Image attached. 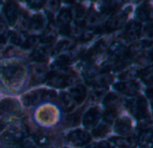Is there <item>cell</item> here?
I'll return each mask as SVG.
<instances>
[{
  "label": "cell",
  "mask_w": 153,
  "mask_h": 148,
  "mask_svg": "<svg viewBox=\"0 0 153 148\" xmlns=\"http://www.w3.org/2000/svg\"><path fill=\"white\" fill-rule=\"evenodd\" d=\"M0 76L9 84L16 85L24 79L25 67L18 62L0 64Z\"/></svg>",
  "instance_id": "1"
},
{
  "label": "cell",
  "mask_w": 153,
  "mask_h": 148,
  "mask_svg": "<svg viewBox=\"0 0 153 148\" xmlns=\"http://www.w3.org/2000/svg\"><path fill=\"white\" fill-rule=\"evenodd\" d=\"M76 80L75 75L64 71H55L48 76V84L54 88H65L72 85Z\"/></svg>",
  "instance_id": "2"
},
{
  "label": "cell",
  "mask_w": 153,
  "mask_h": 148,
  "mask_svg": "<svg viewBox=\"0 0 153 148\" xmlns=\"http://www.w3.org/2000/svg\"><path fill=\"white\" fill-rule=\"evenodd\" d=\"M126 103L127 108L138 120L148 117L147 102L143 96H137L135 98L128 100Z\"/></svg>",
  "instance_id": "3"
},
{
  "label": "cell",
  "mask_w": 153,
  "mask_h": 148,
  "mask_svg": "<svg viewBox=\"0 0 153 148\" xmlns=\"http://www.w3.org/2000/svg\"><path fill=\"white\" fill-rule=\"evenodd\" d=\"M129 8L126 9L125 11H119L116 13H114L108 21L106 24V29L108 31L116 30L117 29H120L126 22L127 16H128V10Z\"/></svg>",
  "instance_id": "4"
},
{
  "label": "cell",
  "mask_w": 153,
  "mask_h": 148,
  "mask_svg": "<svg viewBox=\"0 0 153 148\" xmlns=\"http://www.w3.org/2000/svg\"><path fill=\"white\" fill-rule=\"evenodd\" d=\"M67 140L74 146L82 147L87 145L91 141V136L89 135V133L83 130H77L70 132L67 135Z\"/></svg>",
  "instance_id": "5"
},
{
  "label": "cell",
  "mask_w": 153,
  "mask_h": 148,
  "mask_svg": "<svg viewBox=\"0 0 153 148\" xmlns=\"http://www.w3.org/2000/svg\"><path fill=\"white\" fill-rule=\"evenodd\" d=\"M47 90L39 89L27 93L22 96V101L25 105H34L42 101H46Z\"/></svg>",
  "instance_id": "6"
},
{
  "label": "cell",
  "mask_w": 153,
  "mask_h": 148,
  "mask_svg": "<svg viewBox=\"0 0 153 148\" xmlns=\"http://www.w3.org/2000/svg\"><path fill=\"white\" fill-rule=\"evenodd\" d=\"M71 15L68 10L63 9L60 11L57 17V25L60 29V32L62 34H69L71 31L70 22H71Z\"/></svg>",
  "instance_id": "7"
},
{
  "label": "cell",
  "mask_w": 153,
  "mask_h": 148,
  "mask_svg": "<svg viewBox=\"0 0 153 148\" xmlns=\"http://www.w3.org/2000/svg\"><path fill=\"white\" fill-rule=\"evenodd\" d=\"M4 13L10 26H13L18 19V6L14 2H8L4 6Z\"/></svg>",
  "instance_id": "8"
},
{
  "label": "cell",
  "mask_w": 153,
  "mask_h": 148,
  "mask_svg": "<svg viewBox=\"0 0 153 148\" xmlns=\"http://www.w3.org/2000/svg\"><path fill=\"white\" fill-rule=\"evenodd\" d=\"M114 87L118 92H120L124 95H126V96H130L136 95L139 90V86L134 81L118 82V83L115 84Z\"/></svg>",
  "instance_id": "9"
},
{
  "label": "cell",
  "mask_w": 153,
  "mask_h": 148,
  "mask_svg": "<svg viewBox=\"0 0 153 148\" xmlns=\"http://www.w3.org/2000/svg\"><path fill=\"white\" fill-rule=\"evenodd\" d=\"M126 54V51L125 46L118 42L113 43L109 47V57L115 64L119 63L125 57Z\"/></svg>",
  "instance_id": "10"
},
{
  "label": "cell",
  "mask_w": 153,
  "mask_h": 148,
  "mask_svg": "<svg viewBox=\"0 0 153 148\" xmlns=\"http://www.w3.org/2000/svg\"><path fill=\"white\" fill-rule=\"evenodd\" d=\"M48 68L43 64H38L32 67V81L34 83H42L43 81L47 80L48 76Z\"/></svg>",
  "instance_id": "11"
},
{
  "label": "cell",
  "mask_w": 153,
  "mask_h": 148,
  "mask_svg": "<svg viewBox=\"0 0 153 148\" xmlns=\"http://www.w3.org/2000/svg\"><path fill=\"white\" fill-rule=\"evenodd\" d=\"M115 130L117 134L121 136H129L132 133V121L127 117L119 119L116 125Z\"/></svg>",
  "instance_id": "12"
},
{
  "label": "cell",
  "mask_w": 153,
  "mask_h": 148,
  "mask_svg": "<svg viewBox=\"0 0 153 148\" xmlns=\"http://www.w3.org/2000/svg\"><path fill=\"white\" fill-rule=\"evenodd\" d=\"M100 119V111L97 107L91 108L84 115L82 123L86 128H91L94 126Z\"/></svg>",
  "instance_id": "13"
},
{
  "label": "cell",
  "mask_w": 153,
  "mask_h": 148,
  "mask_svg": "<svg viewBox=\"0 0 153 148\" xmlns=\"http://www.w3.org/2000/svg\"><path fill=\"white\" fill-rule=\"evenodd\" d=\"M20 109L18 102L13 99H4L0 103V115L1 114H8L14 113L18 112Z\"/></svg>",
  "instance_id": "14"
},
{
  "label": "cell",
  "mask_w": 153,
  "mask_h": 148,
  "mask_svg": "<svg viewBox=\"0 0 153 148\" xmlns=\"http://www.w3.org/2000/svg\"><path fill=\"white\" fill-rule=\"evenodd\" d=\"M46 28V19L42 14H36L29 21V29L33 32H39Z\"/></svg>",
  "instance_id": "15"
},
{
  "label": "cell",
  "mask_w": 153,
  "mask_h": 148,
  "mask_svg": "<svg viewBox=\"0 0 153 148\" xmlns=\"http://www.w3.org/2000/svg\"><path fill=\"white\" fill-rule=\"evenodd\" d=\"M141 34V24L136 21H133L129 23V25L126 27L125 31V37L127 38V40H136L139 38Z\"/></svg>",
  "instance_id": "16"
},
{
  "label": "cell",
  "mask_w": 153,
  "mask_h": 148,
  "mask_svg": "<svg viewBox=\"0 0 153 148\" xmlns=\"http://www.w3.org/2000/svg\"><path fill=\"white\" fill-rule=\"evenodd\" d=\"M70 95H71L70 96L74 99V102H76L78 104H81L86 98L87 90H86L84 86H82V85H76V86H74V88H71Z\"/></svg>",
  "instance_id": "17"
},
{
  "label": "cell",
  "mask_w": 153,
  "mask_h": 148,
  "mask_svg": "<svg viewBox=\"0 0 153 148\" xmlns=\"http://www.w3.org/2000/svg\"><path fill=\"white\" fill-rule=\"evenodd\" d=\"M49 53H50L49 46H38L33 51V53L30 55V59H32L33 61H36V62H43L48 58Z\"/></svg>",
  "instance_id": "18"
},
{
  "label": "cell",
  "mask_w": 153,
  "mask_h": 148,
  "mask_svg": "<svg viewBox=\"0 0 153 148\" xmlns=\"http://www.w3.org/2000/svg\"><path fill=\"white\" fill-rule=\"evenodd\" d=\"M56 37V27L54 26V24L52 22H50L41 36V41L43 43H46V44H50L51 42L54 41Z\"/></svg>",
  "instance_id": "19"
},
{
  "label": "cell",
  "mask_w": 153,
  "mask_h": 148,
  "mask_svg": "<svg viewBox=\"0 0 153 148\" xmlns=\"http://www.w3.org/2000/svg\"><path fill=\"white\" fill-rule=\"evenodd\" d=\"M61 106L65 112H71L75 106V102L67 93H61L59 96Z\"/></svg>",
  "instance_id": "20"
},
{
  "label": "cell",
  "mask_w": 153,
  "mask_h": 148,
  "mask_svg": "<svg viewBox=\"0 0 153 148\" xmlns=\"http://www.w3.org/2000/svg\"><path fill=\"white\" fill-rule=\"evenodd\" d=\"M103 104L108 109H117V105L120 104V98L116 94L111 93L107 96H105L103 100Z\"/></svg>",
  "instance_id": "21"
},
{
  "label": "cell",
  "mask_w": 153,
  "mask_h": 148,
  "mask_svg": "<svg viewBox=\"0 0 153 148\" xmlns=\"http://www.w3.org/2000/svg\"><path fill=\"white\" fill-rule=\"evenodd\" d=\"M113 143L119 148H133L135 146V141L130 138H113Z\"/></svg>",
  "instance_id": "22"
},
{
  "label": "cell",
  "mask_w": 153,
  "mask_h": 148,
  "mask_svg": "<svg viewBox=\"0 0 153 148\" xmlns=\"http://www.w3.org/2000/svg\"><path fill=\"white\" fill-rule=\"evenodd\" d=\"M72 63L71 57L67 54H59L54 62V66L59 68V69H65Z\"/></svg>",
  "instance_id": "23"
},
{
  "label": "cell",
  "mask_w": 153,
  "mask_h": 148,
  "mask_svg": "<svg viewBox=\"0 0 153 148\" xmlns=\"http://www.w3.org/2000/svg\"><path fill=\"white\" fill-rule=\"evenodd\" d=\"M27 38H28V36L23 32H13L10 36V39L13 44L16 46H21L22 47L24 46L27 41Z\"/></svg>",
  "instance_id": "24"
},
{
  "label": "cell",
  "mask_w": 153,
  "mask_h": 148,
  "mask_svg": "<svg viewBox=\"0 0 153 148\" xmlns=\"http://www.w3.org/2000/svg\"><path fill=\"white\" fill-rule=\"evenodd\" d=\"M152 16V9L151 6L147 4H143L137 12V17L140 21H145L148 19H151Z\"/></svg>",
  "instance_id": "25"
},
{
  "label": "cell",
  "mask_w": 153,
  "mask_h": 148,
  "mask_svg": "<svg viewBox=\"0 0 153 148\" xmlns=\"http://www.w3.org/2000/svg\"><path fill=\"white\" fill-rule=\"evenodd\" d=\"M100 21V14H99L98 13L94 12L93 10H91V11L89 13L87 18H85L84 23H85L87 26H89L90 28H95V26H97V25L99 24Z\"/></svg>",
  "instance_id": "26"
},
{
  "label": "cell",
  "mask_w": 153,
  "mask_h": 148,
  "mask_svg": "<svg viewBox=\"0 0 153 148\" xmlns=\"http://www.w3.org/2000/svg\"><path fill=\"white\" fill-rule=\"evenodd\" d=\"M108 88L106 86H97L91 94V98L93 101L100 100L107 93Z\"/></svg>",
  "instance_id": "27"
},
{
  "label": "cell",
  "mask_w": 153,
  "mask_h": 148,
  "mask_svg": "<svg viewBox=\"0 0 153 148\" xmlns=\"http://www.w3.org/2000/svg\"><path fill=\"white\" fill-rule=\"evenodd\" d=\"M109 132V126L106 123L96 126L92 130V135L95 138H103Z\"/></svg>",
  "instance_id": "28"
},
{
  "label": "cell",
  "mask_w": 153,
  "mask_h": 148,
  "mask_svg": "<svg viewBox=\"0 0 153 148\" xmlns=\"http://www.w3.org/2000/svg\"><path fill=\"white\" fill-rule=\"evenodd\" d=\"M74 41L72 39H63V40H61L60 42H58L56 45L54 52L55 53H59V52L67 50L70 47H72L74 46Z\"/></svg>",
  "instance_id": "29"
},
{
  "label": "cell",
  "mask_w": 153,
  "mask_h": 148,
  "mask_svg": "<svg viewBox=\"0 0 153 148\" xmlns=\"http://www.w3.org/2000/svg\"><path fill=\"white\" fill-rule=\"evenodd\" d=\"M83 14H84V8L81 4H75L70 12L71 18L74 19L78 22L82 18Z\"/></svg>",
  "instance_id": "30"
},
{
  "label": "cell",
  "mask_w": 153,
  "mask_h": 148,
  "mask_svg": "<svg viewBox=\"0 0 153 148\" xmlns=\"http://www.w3.org/2000/svg\"><path fill=\"white\" fill-rule=\"evenodd\" d=\"M138 74L139 72L136 69H130V70L126 71L122 74H120L119 79L124 81H133L138 76Z\"/></svg>",
  "instance_id": "31"
},
{
  "label": "cell",
  "mask_w": 153,
  "mask_h": 148,
  "mask_svg": "<svg viewBox=\"0 0 153 148\" xmlns=\"http://www.w3.org/2000/svg\"><path fill=\"white\" fill-rule=\"evenodd\" d=\"M152 138V134L151 130H149V131H142L139 138H138V141H139L141 146L147 147L148 145L151 144Z\"/></svg>",
  "instance_id": "32"
},
{
  "label": "cell",
  "mask_w": 153,
  "mask_h": 148,
  "mask_svg": "<svg viewBox=\"0 0 153 148\" xmlns=\"http://www.w3.org/2000/svg\"><path fill=\"white\" fill-rule=\"evenodd\" d=\"M120 6V4L116 1H107L102 4V12L110 13L117 11Z\"/></svg>",
  "instance_id": "33"
},
{
  "label": "cell",
  "mask_w": 153,
  "mask_h": 148,
  "mask_svg": "<svg viewBox=\"0 0 153 148\" xmlns=\"http://www.w3.org/2000/svg\"><path fill=\"white\" fill-rule=\"evenodd\" d=\"M117 109H108L107 112L105 113L104 114V121H105V123L109 125V124H112L115 120L117 119Z\"/></svg>",
  "instance_id": "34"
},
{
  "label": "cell",
  "mask_w": 153,
  "mask_h": 148,
  "mask_svg": "<svg viewBox=\"0 0 153 148\" xmlns=\"http://www.w3.org/2000/svg\"><path fill=\"white\" fill-rule=\"evenodd\" d=\"M152 67L149 66L146 69H144L143 71H141V78L142 80L147 83V84H151L152 82Z\"/></svg>",
  "instance_id": "35"
},
{
  "label": "cell",
  "mask_w": 153,
  "mask_h": 148,
  "mask_svg": "<svg viewBox=\"0 0 153 148\" xmlns=\"http://www.w3.org/2000/svg\"><path fill=\"white\" fill-rule=\"evenodd\" d=\"M33 140H34V142L36 143V145H37L39 148H42L43 147H46V146L48 144V142H49L48 137H46L45 135H42V134H38V135H36V136L34 137Z\"/></svg>",
  "instance_id": "36"
},
{
  "label": "cell",
  "mask_w": 153,
  "mask_h": 148,
  "mask_svg": "<svg viewBox=\"0 0 153 148\" xmlns=\"http://www.w3.org/2000/svg\"><path fill=\"white\" fill-rule=\"evenodd\" d=\"M80 113H76L74 114H72L65 119V124H68L69 126H76L80 122Z\"/></svg>",
  "instance_id": "37"
},
{
  "label": "cell",
  "mask_w": 153,
  "mask_h": 148,
  "mask_svg": "<svg viewBox=\"0 0 153 148\" xmlns=\"http://www.w3.org/2000/svg\"><path fill=\"white\" fill-rule=\"evenodd\" d=\"M19 20L20 21V25H21V28L22 29H25L28 25H29V19H28V15L26 13L24 12H22L18 14V19L17 21Z\"/></svg>",
  "instance_id": "38"
},
{
  "label": "cell",
  "mask_w": 153,
  "mask_h": 148,
  "mask_svg": "<svg viewBox=\"0 0 153 148\" xmlns=\"http://www.w3.org/2000/svg\"><path fill=\"white\" fill-rule=\"evenodd\" d=\"M39 37H36V36H32V37H28L27 38V41L24 45L23 47H26V48H30L32 46H35L39 44Z\"/></svg>",
  "instance_id": "39"
},
{
  "label": "cell",
  "mask_w": 153,
  "mask_h": 148,
  "mask_svg": "<svg viewBox=\"0 0 153 148\" xmlns=\"http://www.w3.org/2000/svg\"><path fill=\"white\" fill-rule=\"evenodd\" d=\"M6 26L4 22V21L0 18V43H3L6 37Z\"/></svg>",
  "instance_id": "40"
},
{
  "label": "cell",
  "mask_w": 153,
  "mask_h": 148,
  "mask_svg": "<svg viewBox=\"0 0 153 148\" xmlns=\"http://www.w3.org/2000/svg\"><path fill=\"white\" fill-rule=\"evenodd\" d=\"M27 3H29L30 7H31L32 9H39L46 4L45 1H38V0H36V1H27Z\"/></svg>",
  "instance_id": "41"
},
{
  "label": "cell",
  "mask_w": 153,
  "mask_h": 148,
  "mask_svg": "<svg viewBox=\"0 0 153 148\" xmlns=\"http://www.w3.org/2000/svg\"><path fill=\"white\" fill-rule=\"evenodd\" d=\"M88 148H112L111 147V145L106 141H101V142H99L97 144H93L91 146H90Z\"/></svg>",
  "instance_id": "42"
},
{
  "label": "cell",
  "mask_w": 153,
  "mask_h": 148,
  "mask_svg": "<svg viewBox=\"0 0 153 148\" xmlns=\"http://www.w3.org/2000/svg\"><path fill=\"white\" fill-rule=\"evenodd\" d=\"M144 35H145V37L148 39H152V24L151 23H149L147 25V27L145 28Z\"/></svg>",
  "instance_id": "43"
},
{
  "label": "cell",
  "mask_w": 153,
  "mask_h": 148,
  "mask_svg": "<svg viewBox=\"0 0 153 148\" xmlns=\"http://www.w3.org/2000/svg\"><path fill=\"white\" fill-rule=\"evenodd\" d=\"M58 3L59 2H57V1H51L50 2L49 5L51 6V11L52 12H54L55 10H57L58 9V6H59V4Z\"/></svg>",
  "instance_id": "44"
},
{
  "label": "cell",
  "mask_w": 153,
  "mask_h": 148,
  "mask_svg": "<svg viewBox=\"0 0 153 148\" xmlns=\"http://www.w3.org/2000/svg\"><path fill=\"white\" fill-rule=\"evenodd\" d=\"M4 122L0 121V131H1V130L4 128Z\"/></svg>",
  "instance_id": "45"
}]
</instances>
